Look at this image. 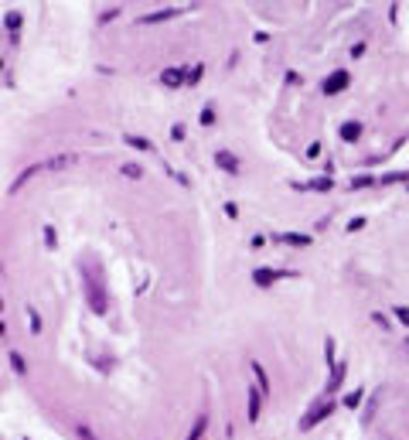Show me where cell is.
I'll return each mask as SVG.
<instances>
[{
  "label": "cell",
  "mask_w": 409,
  "mask_h": 440,
  "mask_svg": "<svg viewBox=\"0 0 409 440\" xmlns=\"http://www.w3.org/2000/svg\"><path fill=\"white\" fill-rule=\"evenodd\" d=\"M85 266V294H89V307L96 314H106V290H102V280H99V273L89 270V263Z\"/></svg>",
  "instance_id": "1"
},
{
  "label": "cell",
  "mask_w": 409,
  "mask_h": 440,
  "mask_svg": "<svg viewBox=\"0 0 409 440\" xmlns=\"http://www.w3.org/2000/svg\"><path fill=\"white\" fill-rule=\"evenodd\" d=\"M334 413V403H317V406H311V413L300 420V430H311L314 423H321V420H327Z\"/></svg>",
  "instance_id": "2"
},
{
  "label": "cell",
  "mask_w": 409,
  "mask_h": 440,
  "mask_svg": "<svg viewBox=\"0 0 409 440\" xmlns=\"http://www.w3.org/2000/svg\"><path fill=\"white\" fill-rule=\"evenodd\" d=\"M344 85H348V72H344V69H338V72H331V75L324 79L321 92H324V96H338V92L344 89Z\"/></svg>",
  "instance_id": "3"
},
{
  "label": "cell",
  "mask_w": 409,
  "mask_h": 440,
  "mask_svg": "<svg viewBox=\"0 0 409 440\" xmlns=\"http://www.w3.org/2000/svg\"><path fill=\"white\" fill-rule=\"evenodd\" d=\"M280 277H297V273H290V270H269V266H259V270L253 273L256 287H269V284H276Z\"/></svg>",
  "instance_id": "4"
},
{
  "label": "cell",
  "mask_w": 409,
  "mask_h": 440,
  "mask_svg": "<svg viewBox=\"0 0 409 440\" xmlns=\"http://www.w3.org/2000/svg\"><path fill=\"white\" fill-rule=\"evenodd\" d=\"M44 168H48V164H31V168H24V171H21V178H14V185L7 188V195H17V191H21V188L28 185V181L38 174V171H44Z\"/></svg>",
  "instance_id": "5"
},
{
  "label": "cell",
  "mask_w": 409,
  "mask_h": 440,
  "mask_svg": "<svg viewBox=\"0 0 409 440\" xmlns=\"http://www.w3.org/2000/svg\"><path fill=\"white\" fill-rule=\"evenodd\" d=\"M160 82L167 85V89L188 85V72H184V69H164V72H160Z\"/></svg>",
  "instance_id": "6"
},
{
  "label": "cell",
  "mask_w": 409,
  "mask_h": 440,
  "mask_svg": "<svg viewBox=\"0 0 409 440\" xmlns=\"http://www.w3.org/2000/svg\"><path fill=\"white\" fill-rule=\"evenodd\" d=\"M344 372H348V365H344V362H334V365H331V379H327V393H338L341 389V382H344Z\"/></svg>",
  "instance_id": "7"
},
{
  "label": "cell",
  "mask_w": 409,
  "mask_h": 440,
  "mask_svg": "<svg viewBox=\"0 0 409 440\" xmlns=\"http://www.w3.org/2000/svg\"><path fill=\"white\" fill-rule=\"evenodd\" d=\"M170 17H178V7H164V11H154V14H143L140 24H164Z\"/></svg>",
  "instance_id": "8"
},
{
  "label": "cell",
  "mask_w": 409,
  "mask_h": 440,
  "mask_svg": "<svg viewBox=\"0 0 409 440\" xmlns=\"http://www.w3.org/2000/svg\"><path fill=\"white\" fill-rule=\"evenodd\" d=\"M215 164H218L222 171H228V174L239 171V160H236V154H228V150H218V154H215Z\"/></svg>",
  "instance_id": "9"
},
{
  "label": "cell",
  "mask_w": 409,
  "mask_h": 440,
  "mask_svg": "<svg viewBox=\"0 0 409 440\" xmlns=\"http://www.w3.org/2000/svg\"><path fill=\"white\" fill-rule=\"evenodd\" d=\"M259 393H263V389H249V423H256V420H259V410H263V399H259Z\"/></svg>",
  "instance_id": "10"
},
{
  "label": "cell",
  "mask_w": 409,
  "mask_h": 440,
  "mask_svg": "<svg viewBox=\"0 0 409 440\" xmlns=\"http://www.w3.org/2000/svg\"><path fill=\"white\" fill-rule=\"evenodd\" d=\"M379 399H382V386L372 393V399H368V406H365V413H362V423H372L375 420V410H379Z\"/></svg>",
  "instance_id": "11"
},
{
  "label": "cell",
  "mask_w": 409,
  "mask_h": 440,
  "mask_svg": "<svg viewBox=\"0 0 409 440\" xmlns=\"http://www.w3.org/2000/svg\"><path fill=\"white\" fill-rule=\"evenodd\" d=\"M358 137H362V123H341V140H348V143H355L358 140Z\"/></svg>",
  "instance_id": "12"
},
{
  "label": "cell",
  "mask_w": 409,
  "mask_h": 440,
  "mask_svg": "<svg viewBox=\"0 0 409 440\" xmlns=\"http://www.w3.org/2000/svg\"><path fill=\"white\" fill-rule=\"evenodd\" d=\"M280 242H286V246H311V236H300V232H283Z\"/></svg>",
  "instance_id": "13"
},
{
  "label": "cell",
  "mask_w": 409,
  "mask_h": 440,
  "mask_svg": "<svg viewBox=\"0 0 409 440\" xmlns=\"http://www.w3.org/2000/svg\"><path fill=\"white\" fill-rule=\"evenodd\" d=\"M205 426H208V416L201 413V416L195 420V426H191V433H188L184 440H201V433H205Z\"/></svg>",
  "instance_id": "14"
},
{
  "label": "cell",
  "mask_w": 409,
  "mask_h": 440,
  "mask_svg": "<svg viewBox=\"0 0 409 440\" xmlns=\"http://www.w3.org/2000/svg\"><path fill=\"white\" fill-rule=\"evenodd\" d=\"M4 28L11 31V38L17 41V28H21V14H17V11H11V14L4 17Z\"/></svg>",
  "instance_id": "15"
},
{
  "label": "cell",
  "mask_w": 409,
  "mask_h": 440,
  "mask_svg": "<svg viewBox=\"0 0 409 440\" xmlns=\"http://www.w3.org/2000/svg\"><path fill=\"white\" fill-rule=\"evenodd\" d=\"M123 143H130L133 150H150V140H143V137H137V133H127Z\"/></svg>",
  "instance_id": "16"
},
{
  "label": "cell",
  "mask_w": 409,
  "mask_h": 440,
  "mask_svg": "<svg viewBox=\"0 0 409 440\" xmlns=\"http://www.w3.org/2000/svg\"><path fill=\"white\" fill-rule=\"evenodd\" d=\"M253 372H256V379H259V389H263V396L269 393V382H266V372H263V365L259 362H253Z\"/></svg>",
  "instance_id": "17"
},
{
  "label": "cell",
  "mask_w": 409,
  "mask_h": 440,
  "mask_svg": "<svg viewBox=\"0 0 409 440\" xmlns=\"http://www.w3.org/2000/svg\"><path fill=\"white\" fill-rule=\"evenodd\" d=\"M7 358H11V369H14L17 375H24V372H28V365H24V358L17 355V352H11V355H7Z\"/></svg>",
  "instance_id": "18"
},
{
  "label": "cell",
  "mask_w": 409,
  "mask_h": 440,
  "mask_svg": "<svg viewBox=\"0 0 409 440\" xmlns=\"http://www.w3.org/2000/svg\"><path fill=\"white\" fill-rule=\"evenodd\" d=\"M28 321H31V335H41V317L34 307H28Z\"/></svg>",
  "instance_id": "19"
},
{
  "label": "cell",
  "mask_w": 409,
  "mask_h": 440,
  "mask_svg": "<svg viewBox=\"0 0 409 440\" xmlns=\"http://www.w3.org/2000/svg\"><path fill=\"white\" fill-rule=\"evenodd\" d=\"M120 171H123L127 178H143V168H140V164H133V160H130V164H123Z\"/></svg>",
  "instance_id": "20"
},
{
  "label": "cell",
  "mask_w": 409,
  "mask_h": 440,
  "mask_svg": "<svg viewBox=\"0 0 409 440\" xmlns=\"http://www.w3.org/2000/svg\"><path fill=\"white\" fill-rule=\"evenodd\" d=\"M198 120H201V127H212V123H215V109H212V106H205V109L198 113Z\"/></svg>",
  "instance_id": "21"
},
{
  "label": "cell",
  "mask_w": 409,
  "mask_h": 440,
  "mask_svg": "<svg viewBox=\"0 0 409 440\" xmlns=\"http://www.w3.org/2000/svg\"><path fill=\"white\" fill-rule=\"evenodd\" d=\"M362 396H365V389H355V393H348V399H344V406H348V410H355V406L362 403Z\"/></svg>",
  "instance_id": "22"
},
{
  "label": "cell",
  "mask_w": 409,
  "mask_h": 440,
  "mask_svg": "<svg viewBox=\"0 0 409 440\" xmlns=\"http://www.w3.org/2000/svg\"><path fill=\"white\" fill-rule=\"evenodd\" d=\"M201 72H205V65H195V69L188 72V85H195L198 79H201Z\"/></svg>",
  "instance_id": "23"
},
{
  "label": "cell",
  "mask_w": 409,
  "mask_h": 440,
  "mask_svg": "<svg viewBox=\"0 0 409 440\" xmlns=\"http://www.w3.org/2000/svg\"><path fill=\"white\" fill-rule=\"evenodd\" d=\"M395 317H399V321L409 327V307H402V304H399V307H395Z\"/></svg>",
  "instance_id": "24"
},
{
  "label": "cell",
  "mask_w": 409,
  "mask_h": 440,
  "mask_svg": "<svg viewBox=\"0 0 409 440\" xmlns=\"http://www.w3.org/2000/svg\"><path fill=\"white\" fill-rule=\"evenodd\" d=\"M311 188H314V191H327L331 181H327V178H317V181H311Z\"/></svg>",
  "instance_id": "25"
},
{
  "label": "cell",
  "mask_w": 409,
  "mask_h": 440,
  "mask_svg": "<svg viewBox=\"0 0 409 440\" xmlns=\"http://www.w3.org/2000/svg\"><path fill=\"white\" fill-rule=\"evenodd\" d=\"M44 242H48V249H55V229L44 226Z\"/></svg>",
  "instance_id": "26"
},
{
  "label": "cell",
  "mask_w": 409,
  "mask_h": 440,
  "mask_svg": "<svg viewBox=\"0 0 409 440\" xmlns=\"http://www.w3.org/2000/svg\"><path fill=\"white\" fill-rule=\"evenodd\" d=\"M365 185H372V178H368V174H358V178L352 181V188H365Z\"/></svg>",
  "instance_id": "27"
},
{
  "label": "cell",
  "mask_w": 409,
  "mask_h": 440,
  "mask_svg": "<svg viewBox=\"0 0 409 440\" xmlns=\"http://www.w3.org/2000/svg\"><path fill=\"white\" fill-rule=\"evenodd\" d=\"M358 229H365V218H362V215H358V218H352V222H348V232H358Z\"/></svg>",
  "instance_id": "28"
},
{
  "label": "cell",
  "mask_w": 409,
  "mask_h": 440,
  "mask_svg": "<svg viewBox=\"0 0 409 440\" xmlns=\"http://www.w3.org/2000/svg\"><path fill=\"white\" fill-rule=\"evenodd\" d=\"M170 140H184V127L178 123V127H170Z\"/></svg>",
  "instance_id": "29"
},
{
  "label": "cell",
  "mask_w": 409,
  "mask_h": 440,
  "mask_svg": "<svg viewBox=\"0 0 409 440\" xmlns=\"http://www.w3.org/2000/svg\"><path fill=\"white\" fill-rule=\"evenodd\" d=\"M372 321H375V324H379V327H385V331H392V327H389V321H385L382 314H372Z\"/></svg>",
  "instance_id": "30"
},
{
  "label": "cell",
  "mask_w": 409,
  "mask_h": 440,
  "mask_svg": "<svg viewBox=\"0 0 409 440\" xmlns=\"http://www.w3.org/2000/svg\"><path fill=\"white\" fill-rule=\"evenodd\" d=\"M225 215H228V218H236V215H239V208H236L232 201H225Z\"/></svg>",
  "instance_id": "31"
},
{
  "label": "cell",
  "mask_w": 409,
  "mask_h": 440,
  "mask_svg": "<svg viewBox=\"0 0 409 440\" xmlns=\"http://www.w3.org/2000/svg\"><path fill=\"white\" fill-rule=\"evenodd\" d=\"M266 246V236H253V249H263Z\"/></svg>",
  "instance_id": "32"
},
{
  "label": "cell",
  "mask_w": 409,
  "mask_h": 440,
  "mask_svg": "<svg viewBox=\"0 0 409 440\" xmlns=\"http://www.w3.org/2000/svg\"><path fill=\"white\" fill-rule=\"evenodd\" d=\"M79 437H82V440H96V437H92V430H89V426H79Z\"/></svg>",
  "instance_id": "33"
}]
</instances>
